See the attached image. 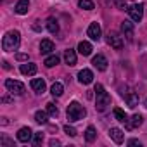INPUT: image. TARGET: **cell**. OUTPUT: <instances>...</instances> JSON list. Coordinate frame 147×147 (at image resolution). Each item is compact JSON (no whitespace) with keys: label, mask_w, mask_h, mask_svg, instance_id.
<instances>
[{"label":"cell","mask_w":147,"mask_h":147,"mask_svg":"<svg viewBox=\"0 0 147 147\" xmlns=\"http://www.w3.org/2000/svg\"><path fill=\"white\" fill-rule=\"evenodd\" d=\"M47 118H49V113H47V111H36V113H35V121L40 123V125H45V123L49 121Z\"/></svg>","instance_id":"21"},{"label":"cell","mask_w":147,"mask_h":147,"mask_svg":"<svg viewBox=\"0 0 147 147\" xmlns=\"http://www.w3.org/2000/svg\"><path fill=\"white\" fill-rule=\"evenodd\" d=\"M88 36L92 38V40H95V42H99L100 40V36H102V30H100V26L97 24V23H92L90 26H88Z\"/></svg>","instance_id":"9"},{"label":"cell","mask_w":147,"mask_h":147,"mask_svg":"<svg viewBox=\"0 0 147 147\" xmlns=\"http://www.w3.org/2000/svg\"><path fill=\"white\" fill-rule=\"evenodd\" d=\"M62 92H64V87H62V83H59V82H55V83L52 85V88H50V94H52L54 97H61Z\"/></svg>","instance_id":"23"},{"label":"cell","mask_w":147,"mask_h":147,"mask_svg":"<svg viewBox=\"0 0 147 147\" xmlns=\"http://www.w3.org/2000/svg\"><path fill=\"white\" fill-rule=\"evenodd\" d=\"M64 133H67L69 137H76V135H78L76 128H73V126H69V125H64Z\"/></svg>","instance_id":"30"},{"label":"cell","mask_w":147,"mask_h":147,"mask_svg":"<svg viewBox=\"0 0 147 147\" xmlns=\"http://www.w3.org/2000/svg\"><path fill=\"white\" fill-rule=\"evenodd\" d=\"M54 50V43L50 42V40H42V43H40V52L42 54H50Z\"/></svg>","instance_id":"20"},{"label":"cell","mask_w":147,"mask_h":147,"mask_svg":"<svg viewBox=\"0 0 147 147\" xmlns=\"http://www.w3.org/2000/svg\"><path fill=\"white\" fill-rule=\"evenodd\" d=\"M64 61H66L67 66H75L76 64V52L73 50V49H67L64 52Z\"/></svg>","instance_id":"15"},{"label":"cell","mask_w":147,"mask_h":147,"mask_svg":"<svg viewBox=\"0 0 147 147\" xmlns=\"http://www.w3.org/2000/svg\"><path fill=\"white\" fill-rule=\"evenodd\" d=\"M114 116H116V119H118V121H121V123H126V121H128L126 113H125L123 109H119V107H116V109H114Z\"/></svg>","instance_id":"27"},{"label":"cell","mask_w":147,"mask_h":147,"mask_svg":"<svg viewBox=\"0 0 147 147\" xmlns=\"http://www.w3.org/2000/svg\"><path fill=\"white\" fill-rule=\"evenodd\" d=\"M95 107H97V111H106L107 109V106L111 104V95L104 90V87L102 85H95Z\"/></svg>","instance_id":"1"},{"label":"cell","mask_w":147,"mask_h":147,"mask_svg":"<svg viewBox=\"0 0 147 147\" xmlns=\"http://www.w3.org/2000/svg\"><path fill=\"white\" fill-rule=\"evenodd\" d=\"M107 43L113 47V49H116V50H119V49H123V38L116 33V31H109L107 33Z\"/></svg>","instance_id":"6"},{"label":"cell","mask_w":147,"mask_h":147,"mask_svg":"<svg viewBox=\"0 0 147 147\" xmlns=\"http://www.w3.org/2000/svg\"><path fill=\"white\" fill-rule=\"evenodd\" d=\"M78 82H80L82 85H90V83L94 82V73H92L90 69H82V71L78 73Z\"/></svg>","instance_id":"7"},{"label":"cell","mask_w":147,"mask_h":147,"mask_svg":"<svg viewBox=\"0 0 147 147\" xmlns=\"http://www.w3.org/2000/svg\"><path fill=\"white\" fill-rule=\"evenodd\" d=\"M43 142V133H35V138H33V144L35 145H40Z\"/></svg>","instance_id":"31"},{"label":"cell","mask_w":147,"mask_h":147,"mask_svg":"<svg viewBox=\"0 0 147 147\" xmlns=\"http://www.w3.org/2000/svg\"><path fill=\"white\" fill-rule=\"evenodd\" d=\"M30 11V0H19V2L16 4V12L18 14H28Z\"/></svg>","instance_id":"16"},{"label":"cell","mask_w":147,"mask_h":147,"mask_svg":"<svg viewBox=\"0 0 147 147\" xmlns=\"http://www.w3.org/2000/svg\"><path fill=\"white\" fill-rule=\"evenodd\" d=\"M95 138H97V131H95V128H94V126H88V128L85 130V140L92 144Z\"/></svg>","instance_id":"24"},{"label":"cell","mask_w":147,"mask_h":147,"mask_svg":"<svg viewBox=\"0 0 147 147\" xmlns=\"http://www.w3.org/2000/svg\"><path fill=\"white\" fill-rule=\"evenodd\" d=\"M31 137H33V131H31L30 126H23V128H19V131H18V140H19V142L26 144V142L31 140Z\"/></svg>","instance_id":"8"},{"label":"cell","mask_w":147,"mask_h":147,"mask_svg":"<svg viewBox=\"0 0 147 147\" xmlns=\"http://www.w3.org/2000/svg\"><path fill=\"white\" fill-rule=\"evenodd\" d=\"M125 99H126V102H128V107H137L138 106V95L135 94V92H130V94H126L125 95Z\"/></svg>","instance_id":"18"},{"label":"cell","mask_w":147,"mask_h":147,"mask_svg":"<svg viewBox=\"0 0 147 147\" xmlns=\"http://www.w3.org/2000/svg\"><path fill=\"white\" fill-rule=\"evenodd\" d=\"M121 33L126 36V40H133V23H130V21H123L121 23Z\"/></svg>","instance_id":"11"},{"label":"cell","mask_w":147,"mask_h":147,"mask_svg":"<svg viewBox=\"0 0 147 147\" xmlns=\"http://www.w3.org/2000/svg\"><path fill=\"white\" fill-rule=\"evenodd\" d=\"M92 64H94L99 71H106V69H107V59H106L102 54H97V55L92 59Z\"/></svg>","instance_id":"10"},{"label":"cell","mask_w":147,"mask_h":147,"mask_svg":"<svg viewBox=\"0 0 147 147\" xmlns=\"http://www.w3.org/2000/svg\"><path fill=\"white\" fill-rule=\"evenodd\" d=\"M67 119L69 121H80V119H83L85 116H87V109L80 104V102H71L69 106H67Z\"/></svg>","instance_id":"3"},{"label":"cell","mask_w":147,"mask_h":147,"mask_svg":"<svg viewBox=\"0 0 147 147\" xmlns=\"http://www.w3.org/2000/svg\"><path fill=\"white\" fill-rule=\"evenodd\" d=\"M59 144H61V142H59V140H55V138H52V140H50V145H52V147H54V145H59Z\"/></svg>","instance_id":"35"},{"label":"cell","mask_w":147,"mask_h":147,"mask_svg":"<svg viewBox=\"0 0 147 147\" xmlns=\"http://www.w3.org/2000/svg\"><path fill=\"white\" fill-rule=\"evenodd\" d=\"M144 123V116L142 114H135L133 118H131V121H126V128H137V126H140Z\"/></svg>","instance_id":"17"},{"label":"cell","mask_w":147,"mask_h":147,"mask_svg":"<svg viewBox=\"0 0 147 147\" xmlns=\"http://www.w3.org/2000/svg\"><path fill=\"white\" fill-rule=\"evenodd\" d=\"M126 11H128L131 21H135V23H140L142 21V18H144V4H133Z\"/></svg>","instance_id":"4"},{"label":"cell","mask_w":147,"mask_h":147,"mask_svg":"<svg viewBox=\"0 0 147 147\" xmlns=\"http://www.w3.org/2000/svg\"><path fill=\"white\" fill-rule=\"evenodd\" d=\"M128 144H130V145H138V147H140V142H138V140H135V138H131Z\"/></svg>","instance_id":"34"},{"label":"cell","mask_w":147,"mask_h":147,"mask_svg":"<svg viewBox=\"0 0 147 147\" xmlns=\"http://www.w3.org/2000/svg\"><path fill=\"white\" fill-rule=\"evenodd\" d=\"M2 64H4V69H11V66H9V62H7V61H4Z\"/></svg>","instance_id":"36"},{"label":"cell","mask_w":147,"mask_h":147,"mask_svg":"<svg viewBox=\"0 0 147 147\" xmlns=\"http://www.w3.org/2000/svg\"><path fill=\"white\" fill-rule=\"evenodd\" d=\"M47 30H49L50 33H57V31H59V23H57L54 18H50V19L47 21Z\"/></svg>","instance_id":"26"},{"label":"cell","mask_w":147,"mask_h":147,"mask_svg":"<svg viewBox=\"0 0 147 147\" xmlns=\"http://www.w3.org/2000/svg\"><path fill=\"white\" fill-rule=\"evenodd\" d=\"M78 52H80L82 55H90V54H92V45H90L88 42H80V43H78Z\"/></svg>","instance_id":"19"},{"label":"cell","mask_w":147,"mask_h":147,"mask_svg":"<svg viewBox=\"0 0 147 147\" xmlns=\"http://www.w3.org/2000/svg\"><path fill=\"white\" fill-rule=\"evenodd\" d=\"M104 2H107V0H104Z\"/></svg>","instance_id":"39"},{"label":"cell","mask_w":147,"mask_h":147,"mask_svg":"<svg viewBox=\"0 0 147 147\" xmlns=\"http://www.w3.org/2000/svg\"><path fill=\"white\" fill-rule=\"evenodd\" d=\"M19 42H21L19 31L12 30V31L5 33V36H4V40H2V47H4L5 52H12V50H16V49L19 47Z\"/></svg>","instance_id":"2"},{"label":"cell","mask_w":147,"mask_h":147,"mask_svg":"<svg viewBox=\"0 0 147 147\" xmlns=\"http://www.w3.org/2000/svg\"><path fill=\"white\" fill-rule=\"evenodd\" d=\"M19 71L23 73V75H26V76H33L35 73H36V64H33V62H24V64H21Z\"/></svg>","instance_id":"13"},{"label":"cell","mask_w":147,"mask_h":147,"mask_svg":"<svg viewBox=\"0 0 147 147\" xmlns=\"http://www.w3.org/2000/svg\"><path fill=\"white\" fill-rule=\"evenodd\" d=\"M145 107H147V99H145Z\"/></svg>","instance_id":"38"},{"label":"cell","mask_w":147,"mask_h":147,"mask_svg":"<svg viewBox=\"0 0 147 147\" xmlns=\"http://www.w3.org/2000/svg\"><path fill=\"white\" fill-rule=\"evenodd\" d=\"M59 61H61V59H59V55H57V54H52V55H49V57L45 59V62H43V64H45L47 67H54V66H57V64H59Z\"/></svg>","instance_id":"22"},{"label":"cell","mask_w":147,"mask_h":147,"mask_svg":"<svg viewBox=\"0 0 147 147\" xmlns=\"http://www.w3.org/2000/svg\"><path fill=\"white\" fill-rule=\"evenodd\" d=\"M118 7H119L121 11H125V9H126L128 5H126V2H123V0H118Z\"/></svg>","instance_id":"33"},{"label":"cell","mask_w":147,"mask_h":147,"mask_svg":"<svg viewBox=\"0 0 147 147\" xmlns=\"http://www.w3.org/2000/svg\"><path fill=\"white\" fill-rule=\"evenodd\" d=\"M78 7L83 9V11H94V2L92 0H78Z\"/></svg>","instance_id":"25"},{"label":"cell","mask_w":147,"mask_h":147,"mask_svg":"<svg viewBox=\"0 0 147 147\" xmlns=\"http://www.w3.org/2000/svg\"><path fill=\"white\" fill-rule=\"evenodd\" d=\"M16 59H18V61H28V54H18Z\"/></svg>","instance_id":"32"},{"label":"cell","mask_w":147,"mask_h":147,"mask_svg":"<svg viewBox=\"0 0 147 147\" xmlns=\"http://www.w3.org/2000/svg\"><path fill=\"white\" fill-rule=\"evenodd\" d=\"M2 102H4V104H7V102H11V99H9V97H4V99H2Z\"/></svg>","instance_id":"37"},{"label":"cell","mask_w":147,"mask_h":147,"mask_svg":"<svg viewBox=\"0 0 147 147\" xmlns=\"http://www.w3.org/2000/svg\"><path fill=\"white\" fill-rule=\"evenodd\" d=\"M47 113H49L50 116H57V114H59V109H57V106H55L54 102H49V104H47Z\"/></svg>","instance_id":"29"},{"label":"cell","mask_w":147,"mask_h":147,"mask_svg":"<svg viewBox=\"0 0 147 147\" xmlns=\"http://www.w3.org/2000/svg\"><path fill=\"white\" fill-rule=\"evenodd\" d=\"M109 137H111L116 144H123V140H125V135H123V131H121L119 128H111V130H109Z\"/></svg>","instance_id":"14"},{"label":"cell","mask_w":147,"mask_h":147,"mask_svg":"<svg viewBox=\"0 0 147 147\" xmlns=\"http://www.w3.org/2000/svg\"><path fill=\"white\" fill-rule=\"evenodd\" d=\"M31 88L36 92V94H43L47 85H45V80L43 78H33L31 80Z\"/></svg>","instance_id":"12"},{"label":"cell","mask_w":147,"mask_h":147,"mask_svg":"<svg viewBox=\"0 0 147 147\" xmlns=\"http://www.w3.org/2000/svg\"><path fill=\"white\" fill-rule=\"evenodd\" d=\"M0 147H14V142L11 138H7L5 135L0 137Z\"/></svg>","instance_id":"28"},{"label":"cell","mask_w":147,"mask_h":147,"mask_svg":"<svg viewBox=\"0 0 147 147\" xmlns=\"http://www.w3.org/2000/svg\"><path fill=\"white\" fill-rule=\"evenodd\" d=\"M5 88H7L11 94H14V95L24 94V85H23L21 82H18V80H7V82H5Z\"/></svg>","instance_id":"5"}]
</instances>
